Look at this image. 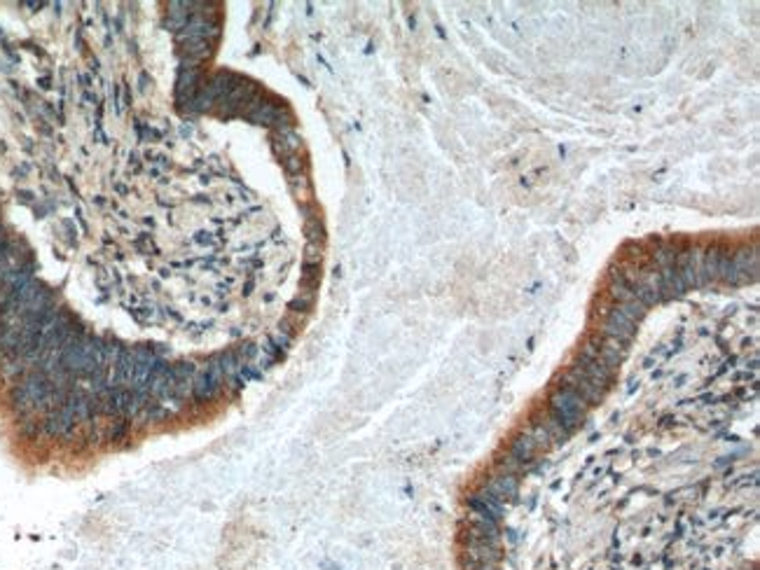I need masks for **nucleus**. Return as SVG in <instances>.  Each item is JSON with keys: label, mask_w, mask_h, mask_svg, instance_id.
Returning a JSON list of instances; mask_svg holds the SVG:
<instances>
[{"label": "nucleus", "mask_w": 760, "mask_h": 570, "mask_svg": "<svg viewBox=\"0 0 760 570\" xmlns=\"http://www.w3.org/2000/svg\"><path fill=\"white\" fill-rule=\"evenodd\" d=\"M585 409H587V402L580 398V393L571 386V383L564 381L550 398V416H552L550 421L561 433L568 435L576 430L580 426V421L585 419Z\"/></svg>", "instance_id": "nucleus-1"}, {"label": "nucleus", "mask_w": 760, "mask_h": 570, "mask_svg": "<svg viewBox=\"0 0 760 570\" xmlns=\"http://www.w3.org/2000/svg\"><path fill=\"white\" fill-rule=\"evenodd\" d=\"M643 311H646L643 304L636 302V299L620 302L616 309H611L609 318H606V323H604L606 337L618 344H627L629 339L636 335V325H638V318L643 316Z\"/></svg>", "instance_id": "nucleus-2"}]
</instances>
